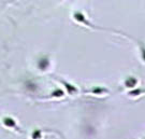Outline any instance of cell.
I'll use <instances>...</instances> for the list:
<instances>
[{
	"label": "cell",
	"instance_id": "obj_1",
	"mask_svg": "<svg viewBox=\"0 0 145 139\" xmlns=\"http://www.w3.org/2000/svg\"><path fill=\"white\" fill-rule=\"evenodd\" d=\"M2 124L5 125V127H8V128L15 129L18 133H22V129L18 128L16 121L13 118H11V117H5V118L2 119Z\"/></svg>",
	"mask_w": 145,
	"mask_h": 139
},
{
	"label": "cell",
	"instance_id": "obj_2",
	"mask_svg": "<svg viewBox=\"0 0 145 139\" xmlns=\"http://www.w3.org/2000/svg\"><path fill=\"white\" fill-rule=\"evenodd\" d=\"M37 66L39 68V70L41 71H46L47 69L51 66V62H50V57L48 56H42L39 58Z\"/></svg>",
	"mask_w": 145,
	"mask_h": 139
},
{
	"label": "cell",
	"instance_id": "obj_3",
	"mask_svg": "<svg viewBox=\"0 0 145 139\" xmlns=\"http://www.w3.org/2000/svg\"><path fill=\"white\" fill-rule=\"evenodd\" d=\"M59 82H61L62 84H63V86H65V88H66V91L68 92L69 95L73 96V95H76L78 93V88L72 85L71 83H68L67 81H65V80H62V79H59Z\"/></svg>",
	"mask_w": 145,
	"mask_h": 139
},
{
	"label": "cell",
	"instance_id": "obj_4",
	"mask_svg": "<svg viewBox=\"0 0 145 139\" xmlns=\"http://www.w3.org/2000/svg\"><path fill=\"white\" fill-rule=\"evenodd\" d=\"M139 82V80L137 79L135 77H128L126 78L124 82V85L127 88H135L137 86V84Z\"/></svg>",
	"mask_w": 145,
	"mask_h": 139
},
{
	"label": "cell",
	"instance_id": "obj_5",
	"mask_svg": "<svg viewBox=\"0 0 145 139\" xmlns=\"http://www.w3.org/2000/svg\"><path fill=\"white\" fill-rule=\"evenodd\" d=\"M74 20L78 22V23H81V24H84V25H87V26H90V23L87 21V18L84 16L83 13H81V12H75L74 13Z\"/></svg>",
	"mask_w": 145,
	"mask_h": 139
},
{
	"label": "cell",
	"instance_id": "obj_6",
	"mask_svg": "<svg viewBox=\"0 0 145 139\" xmlns=\"http://www.w3.org/2000/svg\"><path fill=\"white\" fill-rule=\"evenodd\" d=\"M88 92L93 93L95 95H102V94H105V93H109V91L105 88H98V86H96V88H91V90L88 91Z\"/></svg>",
	"mask_w": 145,
	"mask_h": 139
},
{
	"label": "cell",
	"instance_id": "obj_7",
	"mask_svg": "<svg viewBox=\"0 0 145 139\" xmlns=\"http://www.w3.org/2000/svg\"><path fill=\"white\" fill-rule=\"evenodd\" d=\"M65 96V92L62 91V90H60V88H56L54 92L50 95V97L51 98H61Z\"/></svg>",
	"mask_w": 145,
	"mask_h": 139
},
{
	"label": "cell",
	"instance_id": "obj_8",
	"mask_svg": "<svg viewBox=\"0 0 145 139\" xmlns=\"http://www.w3.org/2000/svg\"><path fill=\"white\" fill-rule=\"evenodd\" d=\"M31 138L32 139H42V132L40 129H35L31 134Z\"/></svg>",
	"mask_w": 145,
	"mask_h": 139
},
{
	"label": "cell",
	"instance_id": "obj_9",
	"mask_svg": "<svg viewBox=\"0 0 145 139\" xmlns=\"http://www.w3.org/2000/svg\"><path fill=\"white\" fill-rule=\"evenodd\" d=\"M142 93H145V90H141V88H138V90H135V91H132V92H130L129 94L131 96H139L140 94Z\"/></svg>",
	"mask_w": 145,
	"mask_h": 139
},
{
	"label": "cell",
	"instance_id": "obj_10",
	"mask_svg": "<svg viewBox=\"0 0 145 139\" xmlns=\"http://www.w3.org/2000/svg\"><path fill=\"white\" fill-rule=\"evenodd\" d=\"M26 86H27V88H28V90H31V91H35V90H36V84H35V83L33 82H31V81H29V82H27L26 83Z\"/></svg>",
	"mask_w": 145,
	"mask_h": 139
},
{
	"label": "cell",
	"instance_id": "obj_11",
	"mask_svg": "<svg viewBox=\"0 0 145 139\" xmlns=\"http://www.w3.org/2000/svg\"><path fill=\"white\" fill-rule=\"evenodd\" d=\"M140 49H141V56H142V59L145 62V46H144V44H141Z\"/></svg>",
	"mask_w": 145,
	"mask_h": 139
},
{
	"label": "cell",
	"instance_id": "obj_12",
	"mask_svg": "<svg viewBox=\"0 0 145 139\" xmlns=\"http://www.w3.org/2000/svg\"><path fill=\"white\" fill-rule=\"evenodd\" d=\"M144 139H145V138H144Z\"/></svg>",
	"mask_w": 145,
	"mask_h": 139
}]
</instances>
